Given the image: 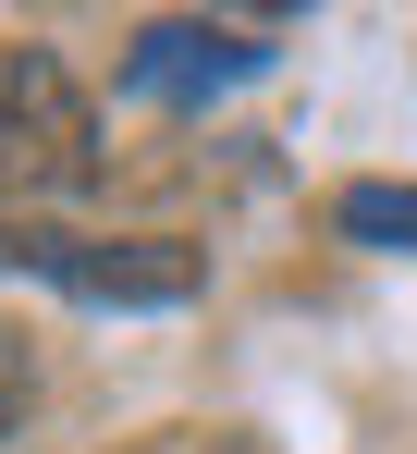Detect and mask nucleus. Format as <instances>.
Returning <instances> with one entry per match:
<instances>
[{"mask_svg": "<svg viewBox=\"0 0 417 454\" xmlns=\"http://www.w3.org/2000/svg\"><path fill=\"white\" fill-rule=\"evenodd\" d=\"M98 184V111L50 37L0 50V197H74Z\"/></svg>", "mask_w": 417, "mask_h": 454, "instance_id": "obj_1", "label": "nucleus"}, {"mask_svg": "<svg viewBox=\"0 0 417 454\" xmlns=\"http://www.w3.org/2000/svg\"><path fill=\"white\" fill-rule=\"evenodd\" d=\"M0 270H37V283H62L86 307H185L208 283L197 246H172V233H12L0 222Z\"/></svg>", "mask_w": 417, "mask_h": 454, "instance_id": "obj_2", "label": "nucleus"}, {"mask_svg": "<svg viewBox=\"0 0 417 454\" xmlns=\"http://www.w3.org/2000/svg\"><path fill=\"white\" fill-rule=\"evenodd\" d=\"M258 62H271V37H246V25H147L123 86H136V98H208V86L258 74Z\"/></svg>", "mask_w": 417, "mask_h": 454, "instance_id": "obj_3", "label": "nucleus"}, {"mask_svg": "<svg viewBox=\"0 0 417 454\" xmlns=\"http://www.w3.org/2000/svg\"><path fill=\"white\" fill-rule=\"evenodd\" d=\"M332 222H344L356 246H417V184H344Z\"/></svg>", "mask_w": 417, "mask_h": 454, "instance_id": "obj_4", "label": "nucleus"}, {"mask_svg": "<svg viewBox=\"0 0 417 454\" xmlns=\"http://www.w3.org/2000/svg\"><path fill=\"white\" fill-rule=\"evenodd\" d=\"M25 405H37V356H25V332H0V442L25 430Z\"/></svg>", "mask_w": 417, "mask_h": 454, "instance_id": "obj_5", "label": "nucleus"}, {"mask_svg": "<svg viewBox=\"0 0 417 454\" xmlns=\"http://www.w3.org/2000/svg\"><path fill=\"white\" fill-rule=\"evenodd\" d=\"M208 454H258V442H208Z\"/></svg>", "mask_w": 417, "mask_h": 454, "instance_id": "obj_6", "label": "nucleus"}, {"mask_svg": "<svg viewBox=\"0 0 417 454\" xmlns=\"http://www.w3.org/2000/svg\"><path fill=\"white\" fill-rule=\"evenodd\" d=\"M136 454H160V442H136Z\"/></svg>", "mask_w": 417, "mask_h": 454, "instance_id": "obj_7", "label": "nucleus"}]
</instances>
